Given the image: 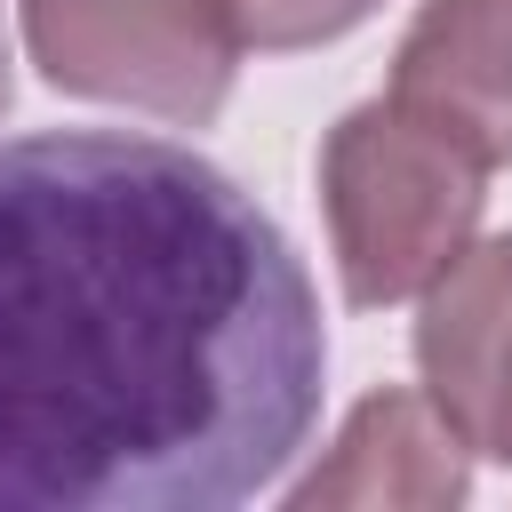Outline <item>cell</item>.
Segmentation results:
<instances>
[{
	"mask_svg": "<svg viewBox=\"0 0 512 512\" xmlns=\"http://www.w3.org/2000/svg\"><path fill=\"white\" fill-rule=\"evenodd\" d=\"M16 32L48 88L168 128H208L248 48L232 0H16Z\"/></svg>",
	"mask_w": 512,
	"mask_h": 512,
	"instance_id": "3",
	"label": "cell"
},
{
	"mask_svg": "<svg viewBox=\"0 0 512 512\" xmlns=\"http://www.w3.org/2000/svg\"><path fill=\"white\" fill-rule=\"evenodd\" d=\"M488 168H512V0H424L392 48V88Z\"/></svg>",
	"mask_w": 512,
	"mask_h": 512,
	"instance_id": "6",
	"label": "cell"
},
{
	"mask_svg": "<svg viewBox=\"0 0 512 512\" xmlns=\"http://www.w3.org/2000/svg\"><path fill=\"white\" fill-rule=\"evenodd\" d=\"M320 384V288L232 168L136 128L0 144V512H232Z\"/></svg>",
	"mask_w": 512,
	"mask_h": 512,
	"instance_id": "1",
	"label": "cell"
},
{
	"mask_svg": "<svg viewBox=\"0 0 512 512\" xmlns=\"http://www.w3.org/2000/svg\"><path fill=\"white\" fill-rule=\"evenodd\" d=\"M464 496H472L464 432L424 400V384H384L344 416L336 448L288 488V512H336V504L392 512V504H464Z\"/></svg>",
	"mask_w": 512,
	"mask_h": 512,
	"instance_id": "5",
	"label": "cell"
},
{
	"mask_svg": "<svg viewBox=\"0 0 512 512\" xmlns=\"http://www.w3.org/2000/svg\"><path fill=\"white\" fill-rule=\"evenodd\" d=\"M8 96H16V48H8V16H0V120H8Z\"/></svg>",
	"mask_w": 512,
	"mask_h": 512,
	"instance_id": "8",
	"label": "cell"
},
{
	"mask_svg": "<svg viewBox=\"0 0 512 512\" xmlns=\"http://www.w3.org/2000/svg\"><path fill=\"white\" fill-rule=\"evenodd\" d=\"M384 0H232L240 40L264 56H296V48H328L344 32H360Z\"/></svg>",
	"mask_w": 512,
	"mask_h": 512,
	"instance_id": "7",
	"label": "cell"
},
{
	"mask_svg": "<svg viewBox=\"0 0 512 512\" xmlns=\"http://www.w3.org/2000/svg\"><path fill=\"white\" fill-rule=\"evenodd\" d=\"M416 376L472 456L512 464V232L472 240L424 288Z\"/></svg>",
	"mask_w": 512,
	"mask_h": 512,
	"instance_id": "4",
	"label": "cell"
},
{
	"mask_svg": "<svg viewBox=\"0 0 512 512\" xmlns=\"http://www.w3.org/2000/svg\"><path fill=\"white\" fill-rule=\"evenodd\" d=\"M320 216L352 312L424 296L488 216V160L400 96L352 104L320 136Z\"/></svg>",
	"mask_w": 512,
	"mask_h": 512,
	"instance_id": "2",
	"label": "cell"
}]
</instances>
